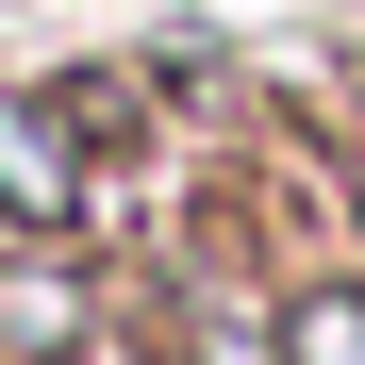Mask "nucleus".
I'll list each match as a JSON object with an SVG mask.
<instances>
[{
  "instance_id": "obj_1",
  "label": "nucleus",
  "mask_w": 365,
  "mask_h": 365,
  "mask_svg": "<svg viewBox=\"0 0 365 365\" xmlns=\"http://www.w3.org/2000/svg\"><path fill=\"white\" fill-rule=\"evenodd\" d=\"M0 200H17V216L67 200V150H50V116H17V100H0Z\"/></svg>"
}]
</instances>
